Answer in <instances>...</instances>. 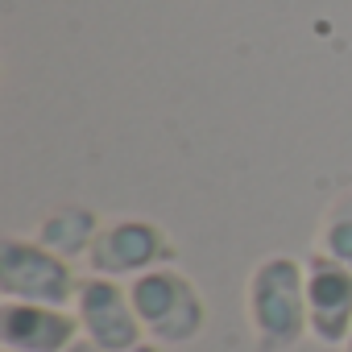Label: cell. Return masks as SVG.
<instances>
[{
  "label": "cell",
  "mask_w": 352,
  "mask_h": 352,
  "mask_svg": "<svg viewBox=\"0 0 352 352\" xmlns=\"http://www.w3.org/2000/svg\"><path fill=\"white\" fill-rule=\"evenodd\" d=\"M245 323L257 352H290L311 340L307 261L290 253H265L245 278Z\"/></svg>",
  "instance_id": "1"
},
{
  "label": "cell",
  "mask_w": 352,
  "mask_h": 352,
  "mask_svg": "<svg viewBox=\"0 0 352 352\" xmlns=\"http://www.w3.org/2000/svg\"><path fill=\"white\" fill-rule=\"evenodd\" d=\"M129 294H133V311L145 327V340H153L162 348L195 344L208 331V298L179 265H157V270L133 278Z\"/></svg>",
  "instance_id": "2"
},
{
  "label": "cell",
  "mask_w": 352,
  "mask_h": 352,
  "mask_svg": "<svg viewBox=\"0 0 352 352\" xmlns=\"http://www.w3.org/2000/svg\"><path fill=\"white\" fill-rule=\"evenodd\" d=\"M79 282L83 274H75V261L58 257L38 236H0V298L71 307Z\"/></svg>",
  "instance_id": "3"
},
{
  "label": "cell",
  "mask_w": 352,
  "mask_h": 352,
  "mask_svg": "<svg viewBox=\"0 0 352 352\" xmlns=\"http://www.w3.org/2000/svg\"><path fill=\"white\" fill-rule=\"evenodd\" d=\"M83 265H87V274L133 282L157 265H174V241L162 224H153L145 216H116V220H104Z\"/></svg>",
  "instance_id": "4"
},
{
  "label": "cell",
  "mask_w": 352,
  "mask_h": 352,
  "mask_svg": "<svg viewBox=\"0 0 352 352\" xmlns=\"http://www.w3.org/2000/svg\"><path fill=\"white\" fill-rule=\"evenodd\" d=\"M71 311L79 319L83 340L100 344L104 352H129V348L145 344V327L133 311L129 282H116L104 274H83Z\"/></svg>",
  "instance_id": "5"
},
{
  "label": "cell",
  "mask_w": 352,
  "mask_h": 352,
  "mask_svg": "<svg viewBox=\"0 0 352 352\" xmlns=\"http://www.w3.org/2000/svg\"><path fill=\"white\" fill-rule=\"evenodd\" d=\"M307 323L323 348H344L352 331V265L311 249L307 257Z\"/></svg>",
  "instance_id": "6"
},
{
  "label": "cell",
  "mask_w": 352,
  "mask_h": 352,
  "mask_svg": "<svg viewBox=\"0 0 352 352\" xmlns=\"http://www.w3.org/2000/svg\"><path fill=\"white\" fill-rule=\"evenodd\" d=\"M79 336L83 331H79V319L71 307L0 298V348H9V352H67Z\"/></svg>",
  "instance_id": "7"
},
{
  "label": "cell",
  "mask_w": 352,
  "mask_h": 352,
  "mask_svg": "<svg viewBox=\"0 0 352 352\" xmlns=\"http://www.w3.org/2000/svg\"><path fill=\"white\" fill-rule=\"evenodd\" d=\"M100 228H104V220H100L87 204H58V208H50V212L38 220L34 236H38L46 249H54L58 257H67V261H87V253H91Z\"/></svg>",
  "instance_id": "8"
},
{
  "label": "cell",
  "mask_w": 352,
  "mask_h": 352,
  "mask_svg": "<svg viewBox=\"0 0 352 352\" xmlns=\"http://www.w3.org/2000/svg\"><path fill=\"white\" fill-rule=\"evenodd\" d=\"M315 249L352 265V187H344L319 216V228H315Z\"/></svg>",
  "instance_id": "9"
},
{
  "label": "cell",
  "mask_w": 352,
  "mask_h": 352,
  "mask_svg": "<svg viewBox=\"0 0 352 352\" xmlns=\"http://www.w3.org/2000/svg\"><path fill=\"white\" fill-rule=\"evenodd\" d=\"M67 352H104V348H100V344H91V340H83V336H79V340H75V344H71V348H67Z\"/></svg>",
  "instance_id": "10"
},
{
  "label": "cell",
  "mask_w": 352,
  "mask_h": 352,
  "mask_svg": "<svg viewBox=\"0 0 352 352\" xmlns=\"http://www.w3.org/2000/svg\"><path fill=\"white\" fill-rule=\"evenodd\" d=\"M129 352H166L162 344H153V340H145V344H137V348H129Z\"/></svg>",
  "instance_id": "11"
},
{
  "label": "cell",
  "mask_w": 352,
  "mask_h": 352,
  "mask_svg": "<svg viewBox=\"0 0 352 352\" xmlns=\"http://www.w3.org/2000/svg\"><path fill=\"white\" fill-rule=\"evenodd\" d=\"M340 352H352V331H348V340H344V348Z\"/></svg>",
  "instance_id": "12"
},
{
  "label": "cell",
  "mask_w": 352,
  "mask_h": 352,
  "mask_svg": "<svg viewBox=\"0 0 352 352\" xmlns=\"http://www.w3.org/2000/svg\"><path fill=\"white\" fill-rule=\"evenodd\" d=\"M0 352H9V348H0Z\"/></svg>",
  "instance_id": "13"
}]
</instances>
